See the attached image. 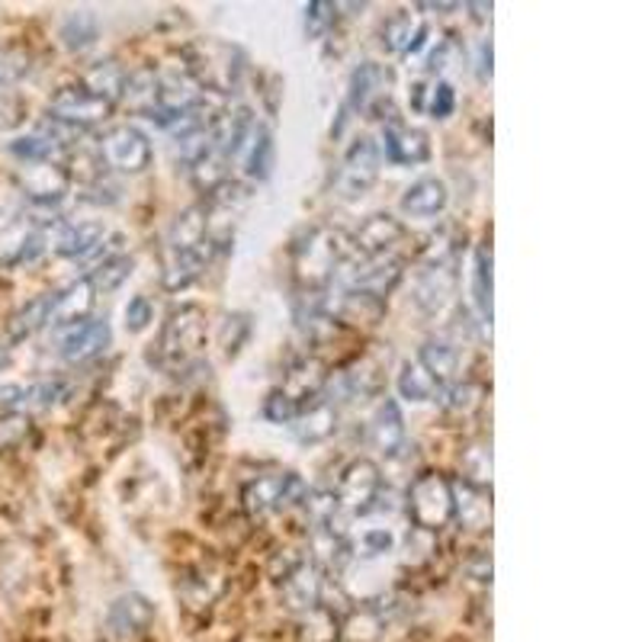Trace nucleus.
Instances as JSON below:
<instances>
[{"label": "nucleus", "mask_w": 642, "mask_h": 642, "mask_svg": "<svg viewBox=\"0 0 642 642\" xmlns=\"http://www.w3.org/2000/svg\"><path fill=\"white\" fill-rule=\"evenodd\" d=\"M354 241L331 225H315L293 244V273L303 293H325L335 273L354 257Z\"/></svg>", "instance_id": "nucleus-1"}, {"label": "nucleus", "mask_w": 642, "mask_h": 642, "mask_svg": "<svg viewBox=\"0 0 642 642\" xmlns=\"http://www.w3.org/2000/svg\"><path fill=\"white\" fill-rule=\"evenodd\" d=\"M187 71L190 77L206 87V94H232L244 71V55L235 45L225 42H193L187 45Z\"/></svg>", "instance_id": "nucleus-2"}, {"label": "nucleus", "mask_w": 642, "mask_h": 642, "mask_svg": "<svg viewBox=\"0 0 642 642\" xmlns=\"http://www.w3.org/2000/svg\"><path fill=\"white\" fill-rule=\"evenodd\" d=\"M408 517L418 530L438 534L453 520V482L443 473H421L408 485Z\"/></svg>", "instance_id": "nucleus-3"}, {"label": "nucleus", "mask_w": 642, "mask_h": 642, "mask_svg": "<svg viewBox=\"0 0 642 642\" xmlns=\"http://www.w3.org/2000/svg\"><path fill=\"white\" fill-rule=\"evenodd\" d=\"M206 340V308L197 303L180 305L173 308L161 328V340H158V354L165 364H190L197 357V350Z\"/></svg>", "instance_id": "nucleus-4"}, {"label": "nucleus", "mask_w": 642, "mask_h": 642, "mask_svg": "<svg viewBox=\"0 0 642 642\" xmlns=\"http://www.w3.org/2000/svg\"><path fill=\"white\" fill-rule=\"evenodd\" d=\"M305 495H308V485L303 482V475L276 473L248 482L241 492V502L251 517H264L271 511H290V507L303 505Z\"/></svg>", "instance_id": "nucleus-5"}, {"label": "nucleus", "mask_w": 642, "mask_h": 642, "mask_svg": "<svg viewBox=\"0 0 642 642\" xmlns=\"http://www.w3.org/2000/svg\"><path fill=\"white\" fill-rule=\"evenodd\" d=\"M379 495H382V470L372 460L360 456V460H354V463L344 466V473L338 478V492H335L338 511L360 514L364 517V514L376 511Z\"/></svg>", "instance_id": "nucleus-6"}, {"label": "nucleus", "mask_w": 642, "mask_h": 642, "mask_svg": "<svg viewBox=\"0 0 642 642\" xmlns=\"http://www.w3.org/2000/svg\"><path fill=\"white\" fill-rule=\"evenodd\" d=\"M379 161H382L379 145L370 136L354 138V145L344 155L338 183H335L340 200H360L379 177Z\"/></svg>", "instance_id": "nucleus-7"}, {"label": "nucleus", "mask_w": 642, "mask_h": 642, "mask_svg": "<svg viewBox=\"0 0 642 642\" xmlns=\"http://www.w3.org/2000/svg\"><path fill=\"white\" fill-rule=\"evenodd\" d=\"M101 158L123 173H141L151 165V141L136 126H113L101 136Z\"/></svg>", "instance_id": "nucleus-8"}, {"label": "nucleus", "mask_w": 642, "mask_h": 642, "mask_svg": "<svg viewBox=\"0 0 642 642\" xmlns=\"http://www.w3.org/2000/svg\"><path fill=\"white\" fill-rule=\"evenodd\" d=\"M402 280V261L396 257H350L344 264V283L354 293H367L376 299H386V293L396 290V283Z\"/></svg>", "instance_id": "nucleus-9"}, {"label": "nucleus", "mask_w": 642, "mask_h": 642, "mask_svg": "<svg viewBox=\"0 0 642 642\" xmlns=\"http://www.w3.org/2000/svg\"><path fill=\"white\" fill-rule=\"evenodd\" d=\"M206 91L190 77V71H168L158 74V94H155V109L148 113L151 123H158L161 129L168 126L173 116L187 113L193 103H200Z\"/></svg>", "instance_id": "nucleus-10"}, {"label": "nucleus", "mask_w": 642, "mask_h": 642, "mask_svg": "<svg viewBox=\"0 0 642 642\" xmlns=\"http://www.w3.org/2000/svg\"><path fill=\"white\" fill-rule=\"evenodd\" d=\"M113 113V106L101 97H94L91 91L84 87H62L52 101H49V116L74 126V129H84V126H97L106 116Z\"/></svg>", "instance_id": "nucleus-11"}, {"label": "nucleus", "mask_w": 642, "mask_h": 642, "mask_svg": "<svg viewBox=\"0 0 642 642\" xmlns=\"http://www.w3.org/2000/svg\"><path fill=\"white\" fill-rule=\"evenodd\" d=\"M109 340H113L109 325L101 322V318H87V322H81V325L69 328V335L62 338L59 354H62V360H65V364H71V367H81V364L97 360L103 350L109 347Z\"/></svg>", "instance_id": "nucleus-12"}, {"label": "nucleus", "mask_w": 642, "mask_h": 642, "mask_svg": "<svg viewBox=\"0 0 642 642\" xmlns=\"http://www.w3.org/2000/svg\"><path fill=\"white\" fill-rule=\"evenodd\" d=\"M382 151H386V161L402 165V168L424 165L431 158V141H428V136L421 129H411L406 123L392 119L382 129Z\"/></svg>", "instance_id": "nucleus-13"}, {"label": "nucleus", "mask_w": 642, "mask_h": 642, "mask_svg": "<svg viewBox=\"0 0 642 642\" xmlns=\"http://www.w3.org/2000/svg\"><path fill=\"white\" fill-rule=\"evenodd\" d=\"M402 238H406V225L396 215L376 212L354 232L350 241H354V251H360L364 257H386Z\"/></svg>", "instance_id": "nucleus-14"}, {"label": "nucleus", "mask_w": 642, "mask_h": 642, "mask_svg": "<svg viewBox=\"0 0 642 642\" xmlns=\"http://www.w3.org/2000/svg\"><path fill=\"white\" fill-rule=\"evenodd\" d=\"M94 303H97V293H94L91 280L84 276V280L65 286L62 293H55L52 312H49V325L52 328H74V325H81V322L91 318Z\"/></svg>", "instance_id": "nucleus-15"}, {"label": "nucleus", "mask_w": 642, "mask_h": 642, "mask_svg": "<svg viewBox=\"0 0 642 642\" xmlns=\"http://www.w3.org/2000/svg\"><path fill=\"white\" fill-rule=\"evenodd\" d=\"M251 129H254V116L248 106H238V109H225L222 119L212 126V151L222 155L225 161H232L235 155L244 151L248 138H251Z\"/></svg>", "instance_id": "nucleus-16"}, {"label": "nucleus", "mask_w": 642, "mask_h": 642, "mask_svg": "<svg viewBox=\"0 0 642 642\" xmlns=\"http://www.w3.org/2000/svg\"><path fill=\"white\" fill-rule=\"evenodd\" d=\"M370 443L386 456H399V450L406 446V418H402L399 402L389 396L379 402L376 414H372Z\"/></svg>", "instance_id": "nucleus-17"}, {"label": "nucleus", "mask_w": 642, "mask_h": 642, "mask_svg": "<svg viewBox=\"0 0 642 642\" xmlns=\"http://www.w3.org/2000/svg\"><path fill=\"white\" fill-rule=\"evenodd\" d=\"M280 585H283V598H286L290 610H299V613H305L308 608L322 604L325 578H322V569H318L312 559H308V562L303 559L293 572L280 581Z\"/></svg>", "instance_id": "nucleus-18"}, {"label": "nucleus", "mask_w": 642, "mask_h": 642, "mask_svg": "<svg viewBox=\"0 0 642 642\" xmlns=\"http://www.w3.org/2000/svg\"><path fill=\"white\" fill-rule=\"evenodd\" d=\"M456 283L460 276L453 271V264H443V267H428V271L418 276V286H414V305L428 315L440 312L443 305L456 296Z\"/></svg>", "instance_id": "nucleus-19"}, {"label": "nucleus", "mask_w": 642, "mask_h": 642, "mask_svg": "<svg viewBox=\"0 0 642 642\" xmlns=\"http://www.w3.org/2000/svg\"><path fill=\"white\" fill-rule=\"evenodd\" d=\"M206 238H209V209L206 206H190L183 209L168 232V251L170 254H190V251H203Z\"/></svg>", "instance_id": "nucleus-20"}, {"label": "nucleus", "mask_w": 642, "mask_h": 642, "mask_svg": "<svg viewBox=\"0 0 642 642\" xmlns=\"http://www.w3.org/2000/svg\"><path fill=\"white\" fill-rule=\"evenodd\" d=\"M450 203V190L438 177H421L402 193V212L411 219H431L440 215Z\"/></svg>", "instance_id": "nucleus-21"}, {"label": "nucleus", "mask_w": 642, "mask_h": 642, "mask_svg": "<svg viewBox=\"0 0 642 642\" xmlns=\"http://www.w3.org/2000/svg\"><path fill=\"white\" fill-rule=\"evenodd\" d=\"M151 620H155V608L141 594H123L109 608V630L123 640L145 633L151 627Z\"/></svg>", "instance_id": "nucleus-22"}, {"label": "nucleus", "mask_w": 642, "mask_h": 642, "mask_svg": "<svg viewBox=\"0 0 642 642\" xmlns=\"http://www.w3.org/2000/svg\"><path fill=\"white\" fill-rule=\"evenodd\" d=\"M293 428H296V438L303 440V443H322V440H328L338 431V408L328 406L318 396V399L305 402L299 418L293 421Z\"/></svg>", "instance_id": "nucleus-23"}, {"label": "nucleus", "mask_w": 642, "mask_h": 642, "mask_svg": "<svg viewBox=\"0 0 642 642\" xmlns=\"http://www.w3.org/2000/svg\"><path fill=\"white\" fill-rule=\"evenodd\" d=\"M392 74L376 65V62H364L360 69L350 74V87H347V106L344 109H367L372 101L382 97V91L389 87Z\"/></svg>", "instance_id": "nucleus-24"}, {"label": "nucleus", "mask_w": 642, "mask_h": 642, "mask_svg": "<svg viewBox=\"0 0 642 642\" xmlns=\"http://www.w3.org/2000/svg\"><path fill=\"white\" fill-rule=\"evenodd\" d=\"M456 514H460L463 527H470V530H488L492 527V502L485 498L482 488H475L470 482L453 485V517Z\"/></svg>", "instance_id": "nucleus-25"}, {"label": "nucleus", "mask_w": 642, "mask_h": 642, "mask_svg": "<svg viewBox=\"0 0 642 642\" xmlns=\"http://www.w3.org/2000/svg\"><path fill=\"white\" fill-rule=\"evenodd\" d=\"M424 39H428V27L421 20H414L411 13H396L382 27V49L386 52L411 55V52H418L424 45Z\"/></svg>", "instance_id": "nucleus-26"}, {"label": "nucleus", "mask_w": 642, "mask_h": 642, "mask_svg": "<svg viewBox=\"0 0 642 642\" xmlns=\"http://www.w3.org/2000/svg\"><path fill=\"white\" fill-rule=\"evenodd\" d=\"M103 225L101 222H77V225H65L59 238H55V251L62 254V257H74V261H81V257H91V254H97L103 244Z\"/></svg>", "instance_id": "nucleus-27"}, {"label": "nucleus", "mask_w": 642, "mask_h": 642, "mask_svg": "<svg viewBox=\"0 0 642 642\" xmlns=\"http://www.w3.org/2000/svg\"><path fill=\"white\" fill-rule=\"evenodd\" d=\"M328 312L335 315V322H350V325H376L386 312V303L367 296V293H354V290H344L340 293L338 305L328 303Z\"/></svg>", "instance_id": "nucleus-28"}, {"label": "nucleus", "mask_w": 642, "mask_h": 642, "mask_svg": "<svg viewBox=\"0 0 642 642\" xmlns=\"http://www.w3.org/2000/svg\"><path fill=\"white\" fill-rule=\"evenodd\" d=\"M418 364L434 376L438 386H446V382L456 379L460 354H456V347L446 344V340H424L421 350H418Z\"/></svg>", "instance_id": "nucleus-29"}, {"label": "nucleus", "mask_w": 642, "mask_h": 642, "mask_svg": "<svg viewBox=\"0 0 642 642\" xmlns=\"http://www.w3.org/2000/svg\"><path fill=\"white\" fill-rule=\"evenodd\" d=\"M325 367L318 364V360H299L293 370L286 372V382H283V392L286 396H293L296 402H312V399H318L322 396V386H325Z\"/></svg>", "instance_id": "nucleus-30"}, {"label": "nucleus", "mask_w": 642, "mask_h": 642, "mask_svg": "<svg viewBox=\"0 0 642 642\" xmlns=\"http://www.w3.org/2000/svg\"><path fill=\"white\" fill-rule=\"evenodd\" d=\"M203 271H206L203 251H190V254H170L168 251L161 283H165V290H168V293H180V290L193 286V283L203 276Z\"/></svg>", "instance_id": "nucleus-31"}, {"label": "nucleus", "mask_w": 642, "mask_h": 642, "mask_svg": "<svg viewBox=\"0 0 642 642\" xmlns=\"http://www.w3.org/2000/svg\"><path fill=\"white\" fill-rule=\"evenodd\" d=\"M126 71L119 69L116 62H97L94 69L84 74V91H91L94 97H101L109 106L116 101H123V91H126Z\"/></svg>", "instance_id": "nucleus-32"}, {"label": "nucleus", "mask_w": 642, "mask_h": 642, "mask_svg": "<svg viewBox=\"0 0 642 642\" xmlns=\"http://www.w3.org/2000/svg\"><path fill=\"white\" fill-rule=\"evenodd\" d=\"M248 158H244V173L251 180H267L273 170V136L267 126L254 123L251 138H248Z\"/></svg>", "instance_id": "nucleus-33"}, {"label": "nucleus", "mask_w": 642, "mask_h": 642, "mask_svg": "<svg viewBox=\"0 0 642 642\" xmlns=\"http://www.w3.org/2000/svg\"><path fill=\"white\" fill-rule=\"evenodd\" d=\"M492 290H495L492 286V248L478 244L473 267V303L485 325H492Z\"/></svg>", "instance_id": "nucleus-34"}, {"label": "nucleus", "mask_w": 642, "mask_h": 642, "mask_svg": "<svg viewBox=\"0 0 642 642\" xmlns=\"http://www.w3.org/2000/svg\"><path fill=\"white\" fill-rule=\"evenodd\" d=\"M460 466H463V482H470L482 492L492 488V443L488 440H473L463 450Z\"/></svg>", "instance_id": "nucleus-35"}, {"label": "nucleus", "mask_w": 642, "mask_h": 642, "mask_svg": "<svg viewBox=\"0 0 642 642\" xmlns=\"http://www.w3.org/2000/svg\"><path fill=\"white\" fill-rule=\"evenodd\" d=\"M299 636L303 642H338L340 617L325 604H315L303 613L299 620Z\"/></svg>", "instance_id": "nucleus-36"}, {"label": "nucleus", "mask_w": 642, "mask_h": 642, "mask_svg": "<svg viewBox=\"0 0 642 642\" xmlns=\"http://www.w3.org/2000/svg\"><path fill=\"white\" fill-rule=\"evenodd\" d=\"M440 392V386L434 382V376L424 370L418 360H406L402 372H399V396L406 402H431Z\"/></svg>", "instance_id": "nucleus-37"}, {"label": "nucleus", "mask_w": 642, "mask_h": 642, "mask_svg": "<svg viewBox=\"0 0 642 642\" xmlns=\"http://www.w3.org/2000/svg\"><path fill=\"white\" fill-rule=\"evenodd\" d=\"M97 35H101V23H97V17L91 10L69 13L65 23H62V42H65V49H71V52L91 49L97 42Z\"/></svg>", "instance_id": "nucleus-38"}, {"label": "nucleus", "mask_w": 642, "mask_h": 642, "mask_svg": "<svg viewBox=\"0 0 642 642\" xmlns=\"http://www.w3.org/2000/svg\"><path fill=\"white\" fill-rule=\"evenodd\" d=\"M52 299H55V293H45V296H35L27 308H20L13 315V322H10V338L23 340L35 335L39 328H45L49 325V312H52Z\"/></svg>", "instance_id": "nucleus-39"}, {"label": "nucleus", "mask_w": 642, "mask_h": 642, "mask_svg": "<svg viewBox=\"0 0 642 642\" xmlns=\"http://www.w3.org/2000/svg\"><path fill=\"white\" fill-rule=\"evenodd\" d=\"M7 148H10V155H13V158L30 161V165H49L52 158H59V155L65 151L59 141H52L45 133H33V136L13 138Z\"/></svg>", "instance_id": "nucleus-40"}, {"label": "nucleus", "mask_w": 642, "mask_h": 642, "mask_svg": "<svg viewBox=\"0 0 642 642\" xmlns=\"http://www.w3.org/2000/svg\"><path fill=\"white\" fill-rule=\"evenodd\" d=\"M133 267H136V261L126 257V254H119V257L103 261L101 267H94L87 280H91L94 293H113V290H119L133 276Z\"/></svg>", "instance_id": "nucleus-41"}, {"label": "nucleus", "mask_w": 642, "mask_h": 642, "mask_svg": "<svg viewBox=\"0 0 642 642\" xmlns=\"http://www.w3.org/2000/svg\"><path fill=\"white\" fill-rule=\"evenodd\" d=\"M482 396H485V389L482 386H475V382H456V386H450L446 392H443V411L446 414H453V418H470L475 414L478 408H482Z\"/></svg>", "instance_id": "nucleus-42"}, {"label": "nucleus", "mask_w": 642, "mask_h": 642, "mask_svg": "<svg viewBox=\"0 0 642 642\" xmlns=\"http://www.w3.org/2000/svg\"><path fill=\"white\" fill-rule=\"evenodd\" d=\"M155 94H158V74H155V71H136V74L126 77L123 97H126L129 106L138 109V113L148 116V113L155 109Z\"/></svg>", "instance_id": "nucleus-43"}, {"label": "nucleus", "mask_w": 642, "mask_h": 642, "mask_svg": "<svg viewBox=\"0 0 642 642\" xmlns=\"http://www.w3.org/2000/svg\"><path fill=\"white\" fill-rule=\"evenodd\" d=\"M396 549V534L389 527H367L360 540L354 543V556L360 559H382Z\"/></svg>", "instance_id": "nucleus-44"}, {"label": "nucleus", "mask_w": 642, "mask_h": 642, "mask_svg": "<svg viewBox=\"0 0 642 642\" xmlns=\"http://www.w3.org/2000/svg\"><path fill=\"white\" fill-rule=\"evenodd\" d=\"M335 20H338V3H331V0L305 3V35L308 39H322L335 27Z\"/></svg>", "instance_id": "nucleus-45"}, {"label": "nucleus", "mask_w": 642, "mask_h": 642, "mask_svg": "<svg viewBox=\"0 0 642 642\" xmlns=\"http://www.w3.org/2000/svg\"><path fill=\"white\" fill-rule=\"evenodd\" d=\"M303 505L305 511H308V520H312V524H318V527H331V524H335V514H338V498H335V492H328V488L308 492Z\"/></svg>", "instance_id": "nucleus-46"}, {"label": "nucleus", "mask_w": 642, "mask_h": 642, "mask_svg": "<svg viewBox=\"0 0 642 642\" xmlns=\"http://www.w3.org/2000/svg\"><path fill=\"white\" fill-rule=\"evenodd\" d=\"M299 411H303V402H296L283 389H273L271 396L264 399V418L271 424H293L299 418Z\"/></svg>", "instance_id": "nucleus-47"}, {"label": "nucleus", "mask_w": 642, "mask_h": 642, "mask_svg": "<svg viewBox=\"0 0 642 642\" xmlns=\"http://www.w3.org/2000/svg\"><path fill=\"white\" fill-rule=\"evenodd\" d=\"M30 418L23 411H7L0 418V450H17L23 440L30 438Z\"/></svg>", "instance_id": "nucleus-48"}, {"label": "nucleus", "mask_w": 642, "mask_h": 642, "mask_svg": "<svg viewBox=\"0 0 642 642\" xmlns=\"http://www.w3.org/2000/svg\"><path fill=\"white\" fill-rule=\"evenodd\" d=\"M222 350H225V357H235L238 350H241V344L248 340L251 335V315H229L225 322H222Z\"/></svg>", "instance_id": "nucleus-49"}, {"label": "nucleus", "mask_w": 642, "mask_h": 642, "mask_svg": "<svg viewBox=\"0 0 642 642\" xmlns=\"http://www.w3.org/2000/svg\"><path fill=\"white\" fill-rule=\"evenodd\" d=\"M428 94H431V101L424 103V109H428L434 119H450L453 109H456V91H453V84L438 81Z\"/></svg>", "instance_id": "nucleus-50"}, {"label": "nucleus", "mask_w": 642, "mask_h": 642, "mask_svg": "<svg viewBox=\"0 0 642 642\" xmlns=\"http://www.w3.org/2000/svg\"><path fill=\"white\" fill-rule=\"evenodd\" d=\"M151 315H155V308L148 303V296H136V299H129L126 305V312H123V318H126V331H145L148 325H151Z\"/></svg>", "instance_id": "nucleus-51"}, {"label": "nucleus", "mask_w": 642, "mask_h": 642, "mask_svg": "<svg viewBox=\"0 0 642 642\" xmlns=\"http://www.w3.org/2000/svg\"><path fill=\"white\" fill-rule=\"evenodd\" d=\"M456 52H460V45H456V39L446 33L440 39L438 45H434V52L428 55V69L431 71H443L453 65V59H456Z\"/></svg>", "instance_id": "nucleus-52"}, {"label": "nucleus", "mask_w": 642, "mask_h": 642, "mask_svg": "<svg viewBox=\"0 0 642 642\" xmlns=\"http://www.w3.org/2000/svg\"><path fill=\"white\" fill-rule=\"evenodd\" d=\"M299 562H303V556H296V549H283V552H276V556L271 559L273 581H283L286 575L299 566Z\"/></svg>", "instance_id": "nucleus-53"}, {"label": "nucleus", "mask_w": 642, "mask_h": 642, "mask_svg": "<svg viewBox=\"0 0 642 642\" xmlns=\"http://www.w3.org/2000/svg\"><path fill=\"white\" fill-rule=\"evenodd\" d=\"M466 575H470V578H475L478 585H488V581H492V559H488L485 552L473 556V559L466 562Z\"/></svg>", "instance_id": "nucleus-54"}, {"label": "nucleus", "mask_w": 642, "mask_h": 642, "mask_svg": "<svg viewBox=\"0 0 642 642\" xmlns=\"http://www.w3.org/2000/svg\"><path fill=\"white\" fill-rule=\"evenodd\" d=\"M475 71H478V77H482V81H488V77H492V39L478 45V59H475Z\"/></svg>", "instance_id": "nucleus-55"}, {"label": "nucleus", "mask_w": 642, "mask_h": 642, "mask_svg": "<svg viewBox=\"0 0 642 642\" xmlns=\"http://www.w3.org/2000/svg\"><path fill=\"white\" fill-rule=\"evenodd\" d=\"M418 10H438V13H453V10H463V3H418Z\"/></svg>", "instance_id": "nucleus-56"}, {"label": "nucleus", "mask_w": 642, "mask_h": 642, "mask_svg": "<svg viewBox=\"0 0 642 642\" xmlns=\"http://www.w3.org/2000/svg\"><path fill=\"white\" fill-rule=\"evenodd\" d=\"M411 91H414V94H411V103H414V109H424V94H428V87H424V84L418 81V84H414Z\"/></svg>", "instance_id": "nucleus-57"}, {"label": "nucleus", "mask_w": 642, "mask_h": 642, "mask_svg": "<svg viewBox=\"0 0 642 642\" xmlns=\"http://www.w3.org/2000/svg\"><path fill=\"white\" fill-rule=\"evenodd\" d=\"M466 10H473L475 20H485V13H492V3H466Z\"/></svg>", "instance_id": "nucleus-58"}, {"label": "nucleus", "mask_w": 642, "mask_h": 642, "mask_svg": "<svg viewBox=\"0 0 642 642\" xmlns=\"http://www.w3.org/2000/svg\"><path fill=\"white\" fill-rule=\"evenodd\" d=\"M7 364H10V350H7V347H0V372L7 370Z\"/></svg>", "instance_id": "nucleus-59"}]
</instances>
